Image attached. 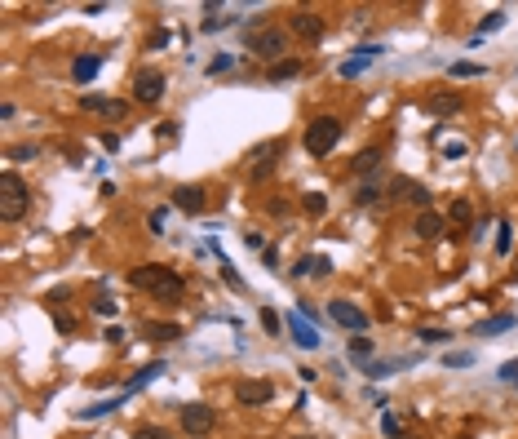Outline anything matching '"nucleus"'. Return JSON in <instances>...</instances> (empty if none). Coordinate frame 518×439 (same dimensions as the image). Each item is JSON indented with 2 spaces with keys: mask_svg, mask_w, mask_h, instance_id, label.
Instances as JSON below:
<instances>
[{
  "mask_svg": "<svg viewBox=\"0 0 518 439\" xmlns=\"http://www.w3.org/2000/svg\"><path fill=\"white\" fill-rule=\"evenodd\" d=\"M279 155H284V138H270V142H257L248 151V160H252V182H266L270 173H275V164H279Z\"/></svg>",
  "mask_w": 518,
  "mask_h": 439,
  "instance_id": "5",
  "label": "nucleus"
},
{
  "mask_svg": "<svg viewBox=\"0 0 518 439\" xmlns=\"http://www.w3.org/2000/svg\"><path fill=\"white\" fill-rule=\"evenodd\" d=\"M346 355H350V360H359V364H372V338H350Z\"/></svg>",
  "mask_w": 518,
  "mask_h": 439,
  "instance_id": "26",
  "label": "nucleus"
},
{
  "mask_svg": "<svg viewBox=\"0 0 518 439\" xmlns=\"http://www.w3.org/2000/svg\"><path fill=\"white\" fill-rule=\"evenodd\" d=\"M261 258H266V266H270V271H279V249H270V244H266V249H261Z\"/></svg>",
  "mask_w": 518,
  "mask_h": 439,
  "instance_id": "48",
  "label": "nucleus"
},
{
  "mask_svg": "<svg viewBox=\"0 0 518 439\" xmlns=\"http://www.w3.org/2000/svg\"><path fill=\"white\" fill-rule=\"evenodd\" d=\"M120 399H129V390H120L116 399H102V404H89V408H80L75 417H80V422H93V417H107V413H116V408H120Z\"/></svg>",
  "mask_w": 518,
  "mask_h": 439,
  "instance_id": "20",
  "label": "nucleus"
},
{
  "mask_svg": "<svg viewBox=\"0 0 518 439\" xmlns=\"http://www.w3.org/2000/svg\"><path fill=\"white\" fill-rule=\"evenodd\" d=\"M421 355H394V360H372V364H363V373L376 381V377H390V373H399V368H412Z\"/></svg>",
  "mask_w": 518,
  "mask_h": 439,
  "instance_id": "14",
  "label": "nucleus"
},
{
  "mask_svg": "<svg viewBox=\"0 0 518 439\" xmlns=\"http://www.w3.org/2000/svg\"><path fill=\"white\" fill-rule=\"evenodd\" d=\"M412 236H417V240H439V236H443V218H439L435 209L417 213V222H412Z\"/></svg>",
  "mask_w": 518,
  "mask_h": 439,
  "instance_id": "15",
  "label": "nucleus"
},
{
  "mask_svg": "<svg viewBox=\"0 0 518 439\" xmlns=\"http://www.w3.org/2000/svg\"><path fill=\"white\" fill-rule=\"evenodd\" d=\"M159 93H164V71H159V67H142L133 76V98L138 102H159Z\"/></svg>",
  "mask_w": 518,
  "mask_h": 439,
  "instance_id": "10",
  "label": "nucleus"
},
{
  "mask_svg": "<svg viewBox=\"0 0 518 439\" xmlns=\"http://www.w3.org/2000/svg\"><path fill=\"white\" fill-rule=\"evenodd\" d=\"M426 111H430V116H456V111H461V93H430Z\"/></svg>",
  "mask_w": 518,
  "mask_h": 439,
  "instance_id": "17",
  "label": "nucleus"
},
{
  "mask_svg": "<svg viewBox=\"0 0 518 439\" xmlns=\"http://www.w3.org/2000/svg\"><path fill=\"white\" fill-rule=\"evenodd\" d=\"M261 329H266V333H279V311H275V306H266V311H261Z\"/></svg>",
  "mask_w": 518,
  "mask_h": 439,
  "instance_id": "41",
  "label": "nucleus"
},
{
  "mask_svg": "<svg viewBox=\"0 0 518 439\" xmlns=\"http://www.w3.org/2000/svg\"><path fill=\"white\" fill-rule=\"evenodd\" d=\"M98 71H102V58H98V53H84V58H75V62H71L75 85H89V80L98 76Z\"/></svg>",
  "mask_w": 518,
  "mask_h": 439,
  "instance_id": "18",
  "label": "nucleus"
},
{
  "mask_svg": "<svg viewBox=\"0 0 518 439\" xmlns=\"http://www.w3.org/2000/svg\"><path fill=\"white\" fill-rule=\"evenodd\" d=\"M315 275H333V262H328V258H315Z\"/></svg>",
  "mask_w": 518,
  "mask_h": 439,
  "instance_id": "51",
  "label": "nucleus"
},
{
  "mask_svg": "<svg viewBox=\"0 0 518 439\" xmlns=\"http://www.w3.org/2000/svg\"><path fill=\"white\" fill-rule=\"evenodd\" d=\"M293 275L301 279V275H315V258H301V262L293 266Z\"/></svg>",
  "mask_w": 518,
  "mask_h": 439,
  "instance_id": "45",
  "label": "nucleus"
},
{
  "mask_svg": "<svg viewBox=\"0 0 518 439\" xmlns=\"http://www.w3.org/2000/svg\"><path fill=\"white\" fill-rule=\"evenodd\" d=\"M53 324H58V333H71V329H75L71 315H53Z\"/></svg>",
  "mask_w": 518,
  "mask_h": 439,
  "instance_id": "50",
  "label": "nucleus"
},
{
  "mask_svg": "<svg viewBox=\"0 0 518 439\" xmlns=\"http://www.w3.org/2000/svg\"><path fill=\"white\" fill-rule=\"evenodd\" d=\"M288 333H293V342L301 351H319V342H324V338H319V324H310L301 311L288 315Z\"/></svg>",
  "mask_w": 518,
  "mask_h": 439,
  "instance_id": "11",
  "label": "nucleus"
},
{
  "mask_svg": "<svg viewBox=\"0 0 518 439\" xmlns=\"http://www.w3.org/2000/svg\"><path fill=\"white\" fill-rule=\"evenodd\" d=\"M496 231H501V236H496V253H510V244H514V236H510V222H501V227H496Z\"/></svg>",
  "mask_w": 518,
  "mask_h": 439,
  "instance_id": "38",
  "label": "nucleus"
},
{
  "mask_svg": "<svg viewBox=\"0 0 518 439\" xmlns=\"http://www.w3.org/2000/svg\"><path fill=\"white\" fill-rule=\"evenodd\" d=\"M288 32H293V36H301V40H310V45H315L319 36H324V18H319V14H310V9H297V14L288 18Z\"/></svg>",
  "mask_w": 518,
  "mask_h": 439,
  "instance_id": "12",
  "label": "nucleus"
},
{
  "mask_svg": "<svg viewBox=\"0 0 518 439\" xmlns=\"http://www.w3.org/2000/svg\"><path fill=\"white\" fill-rule=\"evenodd\" d=\"M125 111H129V102H120V98L102 102V116H111V120H125Z\"/></svg>",
  "mask_w": 518,
  "mask_h": 439,
  "instance_id": "34",
  "label": "nucleus"
},
{
  "mask_svg": "<svg viewBox=\"0 0 518 439\" xmlns=\"http://www.w3.org/2000/svg\"><path fill=\"white\" fill-rule=\"evenodd\" d=\"M350 169L359 173V177H372L376 169H381V147H363V151L354 155V164H350Z\"/></svg>",
  "mask_w": 518,
  "mask_h": 439,
  "instance_id": "19",
  "label": "nucleus"
},
{
  "mask_svg": "<svg viewBox=\"0 0 518 439\" xmlns=\"http://www.w3.org/2000/svg\"><path fill=\"white\" fill-rule=\"evenodd\" d=\"M381 431L390 435V439H403V426H399V417H394L390 408H381Z\"/></svg>",
  "mask_w": 518,
  "mask_h": 439,
  "instance_id": "32",
  "label": "nucleus"
},
{
  "mask_svg": "<svg viewBox=\"0 0 518 439\" xmlns=\"http://www.w3.org/2000/svg\"><path fill=\"white\" fill-rule=\"evenodd\" d=\"M133 439H164L159 426H142V431H133Z\"/></svg>",
  "mask_w": 518,
  "mask_h": 439,
  "instance_id": "46",
  "label": "nucleus"
},
{
  "mask_svg": "<svg viewBox=\"0 0 518 439\" xmlns=\"http://www.w3.org/2000/svg\"><path fill=\"white\" fill-rule=\"evenodd\" d=\"M417 338H421V347H443L452 333H443V329H417Z\"/></svg>",
  "mask_w": 518,
  "mask_h": 439,
  "instance_id": "31",
  "label": "nucleus"
},
{
  "mask_svg": "<svg viewBox=\"0 0 518 439\" xmlns=\"http://www.w3.org/2000/svg\"><path fill=\"white\" fill-rule=\"evenodd\" d=\"M266 76L275 80V85H279V80H293V76H301V62H297V58H284V62H275Z\"/></svg>",
  "mask_w": 518,
  "mask_h": 439,
  "instance_id": "25",
  "label": "nucleus"
},
{
  "mask_svg": "<svg viewBox=\"0 0 518 439\" xmlns=\"http://www.w3.org/2000/svg\"><path fill=\"white\" fill-rule=\"evenodd\" d=\"M116 311H120V306L111 302V297H98V302H93V315H102V320H111Z\"/></svg>",
  "mask_w": 518,
  "mask_h": 439,
  "instance_id": "40",
  "label": "nucleus"
},
{
  "mask_svg": "<svg viewBox=\"0 0 518 439\" xmlns=\"http://www.w3.org/2000/svg\"><path fill=\"white\" fill-rule=\"evenodd\" d=\"M376 195H381V182L372 177V182H363L359 191H354V204H359V209H368V204H376Z\"/></svg>",
  "mask_w": 518,
  "mask_h": 439,
  "instance_id": "28",
  "label": "nucleus"
},
{
  "mask_svg": "<svg viewBox=\"0 0 518 439\" xmlns=\"http://www.w3.org/2000/svg\"><path fill=\"white\" fill-rule=\"evenodd\" d=\"M297 439H315V435H297Z\"/></svg>",
  "mask_w": 518,
  "mask_h": 439,
  "instance_id": "52",
  "label": "nucleus"
},
{
  "mask_svg": "<svg viewBox=\"0 0 518 439\" xmlns=\"http://www.w3.org/2000/svg\"><path fill=\"white\" fill-rule=\"evenodd\" d=\"M164 222H168V209H164V204H159V209H151V231H155V236H164Z\"/></svg>",
  "mask_w": 518,
  "mask_h": 439,
  "instance_id": "39",
  "label": "nucleus"
},
{
  "mask_svg": "<svg viewBox=\"0 0 518 439\" xmlns=\"http://www.w3.org/2000/svg\"><path fill=\"white\" fill-rule=\"evenodd\" d=\"M443 364L448 368H474V351H448Z\"/></svg>",
  "mask_w": 518,
  "mask_h": 439,
  "instance_id": "30",
  "label": "nucleus"
},
{
  "mask_svg": "<svg viewBox=\"0 0 518 439\" xmlns=\"http://www.w3.org/2000/svg\"><path fill=\"white\" fill-rule=\"evenodd\" d=\"M27 204H31L27 182L14 169H5V173H0V218H5V222H18L27 213Z\"/></svg>",
  "mask_w": 518,
  "mask_h": 439,
  "instance_id": "2",
  "label": "nucleus"
},
{
  "mask_svg": "<svg viewBox=\"0 0 518 439\" xmlns=\"http://www.w3.org/2000/svg\"><path fill=\"white\" fill-rule=\"evenodd\" d=\"M102 102H107V98H98V93H84L80 107H84V111H102Z\"/></svg>",
  "mask_w": 518,
  "mask_h": 439,
  "instance_id": "44",
  "label": "nucleus"
},
{
  "mask_svg": "<svg viewBox=\"0 0 518 439\" xmlns=\"http://www.w3.org/2000/svg\"><path fill=\"white\" fill-rule=\"evenodd\" d=\"M244 49L257 53V58L284 62L279 53H288V32H284V27H275V23H266V27H257L252 36H244Z\"/></svg>",
  "mask_w": 518,
  "mask_h": 439,
  "instance_id": "3",
  "label": "nucleus"
},
{
  "mask_svg": "<svg viewBox=\"0 0 518 439\" xmlns=\"http://www.w3.org/2000/svg\"><path fill=\"white\" fill-rule=\"evenodd\" d=\"M36 155H40V151H36L31 142H18V147H9V160H36Z\"/></svg>",
  "mask_w": 518,
  "mask_h": 439,
  "instance_id": "37",
  "label": "nucleus"
},
{
  "mask_svg": "<svg viewBox=\"0 0 518 439\" xmlns=\"http://www.w3.org/2000/svg\"><path fill=\"white\" fill-rule=\"evenodd\" d=\"M213 426H218V413H213L209 404H186L182 408V431L191 435V439H204Z\"/></svg>",
  "mask_w": 518,
  "mask_h": 439,
  "instance_id": "7",
  "label": "nucleus"
},
{
  "mask_svg": "<svg viewBox=\"0 0 518 439\" xmlns=\"http://www.w3.org/2000/svg\"><path fill=\"white\" fill-rule=\"evenodd\" d=\"M266 213H270V218H284V213H288V200H270Z\"/></svg>",
  "mask_w": 518,
  "mask_h": 439,
  "instance_id": "47",
  "label": "nucleus"
},
{
  "mask_svg": "<svg viewBox=\"0 0 518 439\" xmlns=\"http://www.w3.org/2000/svg\"><path fill=\"white\" fill-rule=\"evenodd\" d=\"M173 204L182 213H200L204 209V191H200V186H191V182H186V186H173Z\"/></svg>",
  "mask_w": 518,
  "mask_h": 439,
  "instance_id": "16",
  "label": "nucleus"
},
{
  "mask_svg": "<svg viewBox=\"0 0 518 439\" xmlns=\"http://www.w3.org/2000/svg\"><path fill=\"white\" fill-rule=\"evenodd\" d=\"M448 76L452 80H474V76H487V67H483V62H452Z\"/></svg>",
  "mask_w": 518,
  "mask_h": 439,
  "instance_id": "23",
  "label": "nucleus"
},
{
  "mask_svg": "<svg viewBox=\"0 0 518 439\" xmlns=\"http://www.w3.org/2000/svg\"><path fill=\"white\" fill-rule=\"evenodd\" d=\"M235 67V53H218V58L209 62V76H222V71H231Z\"/></svg>",
  "mask_w": 518,
  "mask_h": 439,
  "instance_id": "36",
  "label": "nucleus"
},
{
  "mask_svg": "<svg viewBox=\"0 0 518 439\" xmlns=\"http://www.w3.org/2000/svg\"><path fill=\"white\" fill-rule=\"evenodd\" d=\"M102 338H107V342H111V347H120V342H125V329H116V324H111V329H107V333H102Z\"/></svg>",
  "mask_w": 518,
  "mask_h": 439,
  "instance_id": "49",
  "label": "nucleus"
},
{
  "mask_svg": "<svg viewBox=\"0 0 518 439\" xmlns=\"http://www.w3.org/2000/svg\"><path fill=\"white\" fill-rule=\"evenodd\" d=\"M514 324H518L514 315H492V320H483V324H478L474 333H478V338H492V333H510Z\"/></svg>",
  "mask_w": 518,
  "mask_h": 439,
  "instance_id": "21",
  "label": "nucleus"
},
{
  "mask_svg": "<svg viewBox=\"0 0 518 439\" xmlns=\"http://www.w3.org/2000/svg\"><path fill=\"white\" fill-rule=\"evenodd\" d=\"M514 386H518V381H514Z\"/></svg>",
  "mask_w": 518,
  "mask_h": 439,
  "instance_id": "53",
  "label": "nucleus"
},
{
  "mask_svg": "<svg viewBox=\"0 0 518 439\" xmlns=\"http://www.w3.org/2000/svg\"><path fill=\"white\" fill-rule=\"evenodd\" d=\"M301 142H306L310 155H328L337 142H341V120L337 116H315L306 125V138H301Z\"/></svg>",
  "mask_w": 518,
  "mask_h": 439,
  "instance_id": "4",
  "label": "nucleus"
},
{
  "mask_svg": "<svg viewBox=\"0 0 518 439\" xmlns=\"http://www.w3.org/2000/svg\"><path fill=\"white\" fill-rule=\"evenodd\" d=\"M159 373H164V364H159V360H155V364H146V368H142V373H138V377H133V381H129V386H125V390H129V395H138V390H142V386H151V381H155V377H159Z\"/></svg>",
  "mask_w": 518,
  "mask_h": 439,
  "instance_id": "22",
  "label": "nucleus"
},
{
  "mask_svg": "<svg viewBox=\"0 0 518 439\" xmlns=\"http://www.w3.org/2000/svg\"><path fill=\"white\" fill-rule=\"evenodd\" d=\"M235 399H239L244 408H261V404H270V399H275V386H270L266 377H248V381H239V386H235Z\"/></svg>",
  "mask_w": 518,
  "mask_h": 439,
  "instance_id": "8",
  "label": "nucleus"
},
{
  "mask_svg": "<svg viewBox=\"0 0 518 439\" xmlns=\"http://www.w3.org/2000/svg\"><path fill=\"white\" fill-rule=\"evenodd\" d=\"M390 200H403V204H417L421 213L435 204V195L426 191V186L417 182V177H408V173H399V177H390Z\"/></svg>",
  "mask_w": 518,
  "mask_h": 439,
  "instance_id": "6",
  "label": "nucleus"
},
{
  "mask_svg": "<svg viewBox=\"0 0 518 439\" xmlns=\"http://www.w3.org/2000/svg\"><path fill=\"white\" fill-rule=\"evenodd\" d=\"M448 218H452V222H469V218H474V209H469V204H465V200H452V209H448Z\"/></svg>",
  "mask_w": 518,
  "mask_h": 439,
  "instance_id": "35",
  "label": "nucleus"
},
{
  "mask_svg": "<svg viewBox=\"0 0 518 439\" xmlns=\"http://www.w3.org/2000/svg\"><path fill=\"white\" fill-rule=\"evenodd\" d=\"M146 333H151L155 342H177V338H182V329H177V324H159V320H151Z\"/></svg>",
  "mask_w": 518,
  "mask_h": 439,
  "instance_id": "27",
  "label": "nucleus"
},
{
  "mask_svg": "<svg viewBox=\"0 0 518 439\" xmlns=\"http://www.w3.org/2000/svg\"><path fill=\"white\" fill-rule=\"evenodd\" d=\"M222 279H226V288H235V293H244V279H239V271H235L231 262L222 258Z\"/></svg>",
  "mask_w": 518,
  "mask_h": 439,
  "instance_id": "33",
  "label": "nucleus"
},
{
  "mask_svg": "<svg viewBox=\"0 0 518 439\" xmlns=\"http://www.w3.org/2000/svg\"><path fill=\"white\" fill-rule=\"evenodd\" d=\"M328 315H333L341 329H350V333H363V329H368V315H363L354 302H346V297H333V302H328Z\"/></svg>",
  "mask_w": 518,
  "mask_h": 439,
  "instance_id": "9",
  "label": "nucleus"
},
{
  "mask_svg": "<svg viewBox=\"0 0 518 439\" xmlns=\"http://www.w3.org/2000/svg\"><path fill=\"white\" fill-rule=\"evenodd\" d=\"M129 284H133V288H146V293H155L159 302H182V293H186V279L177 275L173 266H159V262L133 266V271H129Z\"/></svg>",
  "mask_w": 518,
  "mask_h": 439,
  "instance_id": "1",
  "label": "nucleus"
},
{
  "mask_svg": "<svg viewBox=\"0 0 518 439\" xmlns=\"http://www.w3.org/2000/svg\"><path fill=\"white\" fill-rule=\"evenodd\" d=\"M501 27H505V9H492V14H487L483 23H478V40H483L487 32H501Z\"/></svg>",
  "mask_w": 518,
  "mask_h": 439,
  "instance_id": "29",
  "label": "nucleus"
},
{
  "mask_svg": "<svg viewBox=\"0 0 518 439\" xmlns=\"http://www.w3.org/2000/svg\"><path fill=\"white\" fill-rule=\"evenodd\" d=\"M465 151H469L465 142H448V147H443V160H461V155H465Z\"/></svg>",
  "mask_w": 518,
  "mask_h": 439,
  "instance_id": "43",
  "label": "nucleus"
},
{
  "mask_svg": "<svg viewBox=\"0 0 518 439\" xmlns=\"http://www.w3.org/2000/svg\"><path fill=\"white\" fill-rule=\"evenodd\" d=\"M385 53V45H363V49H354V58H346L341 67V80H354V76H363V67H368V62H376Z\"/></svg>",
  "mask_w": 518,
  "mask_h": 439,
  "instance_id": "13",
  "label": "nucleus"
},
{
  "mask_svg": "<svg viewBox=\"0 0 518 439\" xmlns=\"http://www.w3.org/2000/svg\"><path fill=\"white\" fill-rule=\"evenodd\" d=\"M173 40V32H164V27H159V32H151V40H146V49H164V45Z\"/></svg>",
  "mask_w": 518,
  "mask_h": 439,
  "instance_id": "42",
  "label": "nucleus"
},
{
  "mask_svg": "<svg viewBox=\"0 0 518 439\" xmlns=\"http://www.w3.org/2000/svg\"><path fill=\"white\" fill-rule=\"evenodd\" d=\"M301 209H306L310 218H324V213H328V195L324 191H306V195H301Z\"/></svg>",
  "mask_w": 518,
  "mask_h": 439,
  "instance_id": "24",
  "label": "nucleus"
}]
</instances>
